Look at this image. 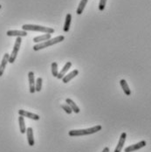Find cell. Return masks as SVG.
I'll use <instances>...</instances> for the list:
<instances>
[{
  "label": "cell",
  "mask_w": 151,
  "mask_h": 152,
  "mask_svg": "<svg viewBox=\"0 0 151 152\" xmlns=\"http://www.w3.org/2000/svg\"><path fill=\"white\" fill-rule=\"evenodd\" d=\"M65 39V37L62 36V35H60V36H57L53 39H50L46 41H44V42H41V43H38L36 44L35 46H33V50L34 51H39L41 49H44V48H46L48 46H53L55 44H58L60 42H62L63 40Z\"/></svg>",
  "instance_id": "7a4b0ae2"
},
{
  "label": "cell",
  "mask_w": 151,
  "mask_h": 152,
  "mask_svg": "<svg viewBox=\"0 0 151 152\" xmlns=\"http://www.w3.org/2000/svg\"><path fill=\"white\" fill-rule=\"evenodd\" d=\"M120 84H121V88H122L123 92L125 93V94H126V95H130V94H131V90H130V88H129V87H128L127 81H126L125 80H121Z\"/></svg>",
  "instance_id": "2e32d148"
},
{
  "label": "cell",
  "mask_w": 151,
  "mask_h": 152,
  "mask_svg": "<svg viewBox=\"0 0 151 152\" xmlns=\"http://www.w3.org/2000/svg\"><path fill=\"white\" fill-rule=\"evenodd\" d=\"M107 0H100V4H99V10L100 11H104L105 6H106Z\"/></svg>",
  "instance_id": "603a6c76"
},
{
  "label": "cell",
  "mask_w": 151,
  "mask_h": 152,
  "mask_svg": "<svg viewBox=\"0 0 151 152\" xmlns=\"http://www.w3.org/2000/svg\"><path fill=\"white\" fill-rule=\"evenodd\" d=\"M6 35H7V36H10V37H12V36H16V37H26V36H27V31L24 30L7 31Z\"/></svg>",
  "instance_id": "52a82bcc"
},
{
  "label": "cell",
  "mask_w": 151,
  "mask_h": 152,
  "mask_svg": "<svg viewBox=\"0 0 151 152\" xmlns=\"http://www.w3.org/2000/svg\"><path fill=\"white\" fill-rule=\"evenodd\" d=\"M26 135H27V140H28V144L30 146L34 145V137H33V129L32 128H27L26 129Z\"/></svg>",
  "instance_id": "4fadbf2b"
},
{
  "label": "cell",
  "mask_w": 151,
  "mask_h": 152,
  "mask_svg": "<svg viewBox=\"0 0 151 152\" xmlns=\"http://www.w3.org/2000/svg\"><path fill=\"white\" fill-rule=\"evenodd\" d=\"M51 39V34L49 33H45L44 35H41V36H39V37H35L33 39V42L35 43H40V42H44V41H46L48 39Z\"/></svg>",
  "instance_id": "9a60e30c"
},
{
  "label": "cell",
  "mask_w": 151,
  "mask_h": 152,
  "mask_svg": "<svg viewBox=\"0 0 151 152\" xmlns=\"http://www.w3.org/2000/svg\"><path fill=\"white\" fill-rule=\"evenodd\" d=\"M22 29L24 31H40V32H45V33H49L52 34L55 31L53 28L51 27H45L42 26H38V25H23Z\"/></svg>",
  "instance_id": "3957f363"
},
{
  "label": "cell",
  "mask_w": 151,
  "mask_h": 152,
  "mask_svg": "<svg viewBox=\"0 0 151 152\" xmlns=\"http://www.w3.org/2000/svg\"><path fill=\"white\" fill-rule=\"evenodd\" d=\"M102 152H109V148H107V147L104 148V150L102 151Z\"/></svg>",
  "instance_id": "cb8c5ba5"
},
{
  "label": "cell",
  "mask_w": 151,
  "mask_h": 152,
  "mask_svg": "<svg viewBox=\"0 0 151 152\" xmlns=\"http://www.w3.org/2000/svg\"><path fill=\"white\" fill-rule=\"evenodd\" d=\"M42 82H43V80L42 78L39 77L35 82V90L37 92H40L42 89Z\"/></svg>",
  "instance_id": "ffe728a7"
},
{
  "label": "cell",
  "mask_w": 151,
  "mask_h": 152,
  "mask_svg": "<svg viewBox=\"0 0 151 152\" xmlns=\"http://www.w3.org/2000/svg\"><path fill=\"white\" fill-rule=\"evenodd\" d=\"M146 142L145 141H141V142H139L138 143H136V144H133V145H130V146H128L126 149H125V152H133V151H138V150H140V149H142V148H143V147H145L146 146Z\"/></svg>",
  "instance_id": "8992f818"
},
{
  "label": "cell",
  "mask_w": 151,
  "mask_h": 152,
  "mask_svg": "<svg viewBox=\"0 0 151 152\" xmlns=\"http://www.w3.org/2000/svg\"><path fill=\"white\" fill-rule=\"evenodd\" d=\"M79 75V71L77 70V69H74V70H73L72 72H70L69 74H67V75H66L64 76L63 78H62V81L64 82V83H68L70 80H72L74 77Z\"/></svg>",
  "instance_id": "ba28073f"
},
{
  "label": "cell",
  "mask_w": 151,
  "mask_h": 152,
  "mask_svg": "<svg viewBox=\"0 0 151 152\" xmlns=\"http://www.w3.org/2000/svg\"><path fill=\"white\" fill-rule=\"evenodd\" d=\"M126 138H127V134L125 132H123L121 135V137L119 139V142L115 150V152H121L123 146H124V143H125V141H126Z\"/></svg>",
  "instance_id": "8fae6325"
},
{
  "label": "cell",
  "mask_w": 151,
  "mask_h": 152,
  "mask_svg": "<svg viewBox=\"0 0 151 152\" xmlns=\"http://www.w3.org/2000/svg\"><path fill=\"white\" fill-rule=\"evenodd\" d=\"M61 107L64 109V111L66 113V114H68V115H70V114H72V112H73V110H72V108L68 106L67 104H63V105H61Z\"/></svg>",
  "instance_id": "7402d4cb"
},
{
  "label": "cell",
  "mask_w": 151,
  "mask_h": 152,
  "mask_svg": "<svg viewBox=\"0 0 151 152\" xmlns=\"http://www.w3.org/2000/svg\"><path fill=\"white\" fill-rule=\"evenodd\" d=\"M72 66V63L71 62H66V65L63 66V68H62V70H61V72L59 73V75H58V76H57V78L58 79H62L64 76L66 75V74L67 73V71L70 69V67Z\"/></svg>",
  "instance_id": "7c38bea8"
},
{
  "label": "cell",
  "mask_w": 151,
  "mask_h": 152,
  "mask_svg": "<svg viewBox=\"0 0 151 152\" xmlns=\"http://www.w3.org/2000/svg\"><path fill=\"white\" fill-rule=\"evenodd\" d=\"M18 115L23 116V117H26V118H29V119H32L34 121H39V115H37V114H34V113H31L29 111H26V110H23V109H20L18 110Z\"/></svg>",
  "instance_id": "5b68a950"
},
{
  "label": "cell",
  "mask_w": 151,
  "mask_h": 152,
  "mask_svg": "<svg viewBox=\"0 0 151 152\" xmlns=\"http://www.w3.org/2000/svg\"><path fill=\"white\" fill-rule=\"evenodd\" d=\"M9 57H10V54L4 53V55L3 57V60H2V62L0 64V77L3 76V75H4V69L6 67V65L9 62Z\"/></svg>",
  "instance_id": "9c48e42d"
},
{
  "label": "cell",
  "mask_w": 151,
  "mask_h": 152,
  "mask_svg": "<svg viewBox=\"0 0 151 152\" xmlns=\"http://www.w3.org/2000/svg\"><path fill=\"white\" fill-rule=\"evenodd\" d=\"M21 42H22L21 37H17L15 44H14L13 49H12V53H11V55H10V57H9V63L12 64V63L15 62L17 55H18V53L19 48H20V46H21Z\"/></svg>",
  "instance_id": "277c9868"
},
{
  "label": "cell",
  "mask_w": 151,
  "mask_h": 152,
  "mask_svg": "<svg viewBox=\"0 0 151 152\" xmlns=\"http://www.w3.org/2000/svg\"><path fill=\"white\" fill-rule=\"evenodd\" d=\"M66 104H67L68 106L72 108L73 112H74L75 114L80 113V107L76 105V103L74 102V101H73V100H71V99L67 98V99H66Z\"/></svg>",
  "instance_id": "5bb4252c"
},
{
  "label": "cell",
  "mask_w": 151,
  "mask_h": 152,
  "mask_svg": "<svg viewBox=\"0 0 151 152\" xmlns=\"http://www.w3.org/2000/svg\"><path fill=\"white\" fill-rule=\"evenodd\" d=\"M102 127L101 125H96L94 127H92L86 129H75V130H70L68 135L70 137H82V136H88L94 134L100 130H101Z\"/></svg>",
  "instance_id": "6da1fadb"
},
{
  "label": "cell",
  "mask_w": 151,
  "mask_h": 152,
  "mask_svg": "<svg viewBox=\"0 0 151 152\" xmlns=\"http://www.w3.org/2000/svg\"><path fill=\"white\" fill-rule=\"evenodd\" d=\"M51 66H52V75L53 77H56L57 78V76L59 75V71H58V64L56 63V62H53L52 63V65H51Z\"/></svg>",
  "instance_id": "44dd1931"
},
{
  "label": "cell",
  "mask_w": 151,
  "mask_h": 152,
  "mask_svg": "<svg viewBox=\"0 0 151 152\" xmlns=\"http://www.w3.org/2000/svg\"><path fill=\"white\" fill-rule=\"evenodd\" d=\"M28 80H29V88H30V93L33 94L35 93V80H34V73L33 72H29L28 74Z\"/></svg>",
  "instance_id": "30bf717a"
},
{
  "label": "cell",
  "mask_w": 151,
  "mask_h": 152,
  "mask_svg": "<svg viewBox=\"0 0 151 152\" xmlns=\"http://www.w3.org/2000/svg\"><path fill=\"white\" fill-rule=\"evenodd\" d=\"M71 20H72V15L70 13H67L66 16V21H65V25H64V28H63L65 32H67L70 29Z\"/></svg>",
  "instance_id": "e0dca14e"
},
{
  "label": "cell",
  "mask_w": 151,
  "mask_h": 152,
  "mask_svg": "<svg viewBox=\"0 0 151 152\" xmlns=\"http://www.w3.org/2000/svg\"><path fill=\"white\" fill-rule=\"evenodd\" d=\"M1 7H2V5H1V4H0V9H1Z\"/></svg>",
  "instance_id": "d4e9b609"
},
{
  "label": "cell",
  "mask_w": 151,
  "mask_h": 152,
  "mask_svg": "<svg viewBox=\"0 0 151 152\" xmlns=\"http://www.w3.org/2000/svg\"><path fill=\"white\" fill-rule=\"evenodd\" d=\"M18 123H19V129H20V133L21 134H25L26 133V122L25 119L23 116L19 115L18 117Z\"/></svg>",
  "instance_id": "ac0fdd59"
},
{
  "label": "cell",
  "mask_w": 151,
  "mask_h": 152,
  "mask_svg": "<svg viewBox=\"0 0 151 152\" xmlns=\"http://www.w3.org/2000/svg\"><path fill=\"white\" fill-rule=\"evenodd\" d=\"M87 4H88V0H81V1H80L79 6H78V8H77V11H76V13H77L78 15H80V14L83 12V11H84L85 6L87 5Z\"/></svg>",
  "instance_id": "d6986e66"
}]
</instances>
